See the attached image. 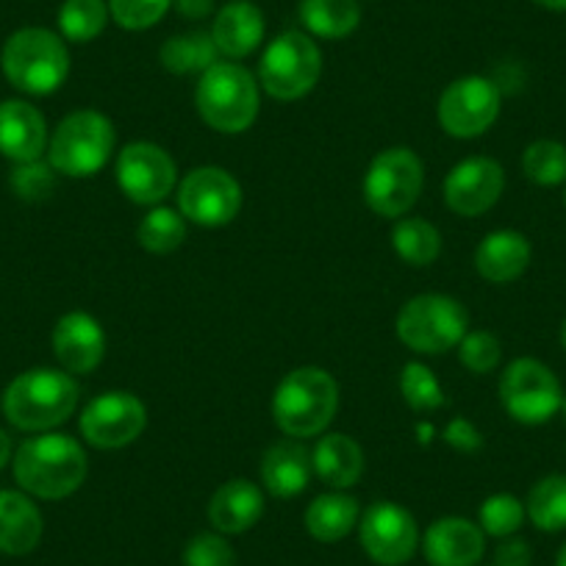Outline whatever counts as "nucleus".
Instances as JSON below:
<instances>
[{
	"instance_id": "5701e85b",
	"label": "nucleus",
	"mask_w": 566,
	"mask_h": 566,
	"mask_svg": "<svg viewBox=\"0 0 566 566\" xmlns=\"http://www.w3.org/2000/svg\"><path fill=\"white\" fill-rule=\"evenodd\" d=\"M531 255L533 248L525 233L503 228L489 233L475 248V270L489 283H511L525 275Z\"/></svg>"
},
{
	"instance_id": "393cba45",
	"label": "nucleus",
	"mask_w": 566,
	"mask_h": 566,
	"mask_svg": "<svg viewBox=\"0 0 566 566\" xmlns=\"http://www.w3.org/2000/svg\"><path fill=\"white\" fill-rule=\"evenodd\" d=\"M312 467L314 475L331 489L356 486L358 478L364 472V450L356 439L345 437V433H325L312 450Z\"/></svg>"
},
{
	"instance_id": "f03ea898",
	"label": "nucleus",
	"mask_w": 566,
	"mask_h": 566,
	"mask_svg": "<svg viewBox=\"0 0 566 566\" xmlns=\"http://www.w3.org/2000/svg\"><path fill=\"white\" fill-rule=\"evenodd\" d=\"M81 389L70 373L36 367L18 375L3 395L7 419L20 431L45 433L67 422L78 408Z\"/></svg>"
},
{
	"instance_id": "bb28decb",
	"label": "nucleus",
	"mask_w": 566,
	"mask_h": 566,
	"mask_svg": "<svg viewBox=\"0 0 566 566\" xmlns=\"http://www.w3.org/2000/svg\"><path fill=\"white\" fill-rule=\"evenodd\" d=\"M301 20L319 40H345L361 23L358 0H301Z\"/></svg>"
},
{
	"instance_id": "a19ab883",
	"label": "nucleus",
	"mask_w": 566,
	"mask_h": 566,
	"mask_svg": "<svg viewBox=\"0 0 566 566\" xmlns=\"http://www.w3.org/2000/svg\"><path fill=\"white\" fill-rule=\"evenodd\" d=\"M531 544L525 542V538H503L497 547V553H494V566H531Z\"/></svg>"
},
{
	"instance_id": "c85d7f7f",
	"label": "nucleus",
	"mask_w": 566,
	"mask_h": 566,
	"mask_svg": "<svg viewBox=\"0 0 566 566\" xmlns=\"http://www.w3.org/2000/svg\"><path fill=\"white\" fill-rule=\"evenodd\" d=\"M217 45L211 40V34L206 31H189V34L172 36L161 45V64L165 70L176 75H192L200 73L203 75L206 70L214 67L217 64Z\"/></svg>"
},
{
	"instance_id": "cd10ccee",
	"label": "nucleus",
	"mask_w": 566,
	"mask_h": 566,
	"mask_svg": "<svg viewBox=\"0 0 566 566\" xmlns=\"http://www.w3.org/2000/svg\"><path fill=\"white\" fill-rule=\"evenodd\" d=\"M391 248L406 264L428 266L442 253V233L437 226L419 217H400L391 228Z\"/></svg>"
},
{
	"instance_id": "b1692460",
	"label": "nucleus",
	"mask_w": 566,
	"mask_h": 566,
	"mask_svg": "<svg viewBox=\"0 0 566 566\" xmlns=\"http://www.w3.org/2000/svg\"><path fill=\"white\" fill-rule=\"evenodd\" d=\"M40 509L23 492H0V553L29 555L42 542Z\"/></svg>"
},
{
	"instance_id": "f704fd0d",
	"label": "nucleus",
	"mask_w": 566,
	"mask_h": 566,
	"mask_svg": "<svg viewBox=\"0 0 566 566\" xmlns=\"http://www.w3.org/2000/svg\"><path fill=\"white\" fill-rule=\"evenodd\" d=\"M400 391L402 400L413 408V411H437L444 406V391L437 375L424 364H406L400 375Z\"/></svg>"
},
{
	"instance_id": "58836bf2",
	"label": "nucleus",
	"mask_w": 566,
	"mask_h": 566,
	"mask_svg": "<svg viewBox=\"0 0 566 566\" xmlns=\"http://www.w3.org/2000/svg\"><path fill=\"white\" fill-rule=\"evenodd\" d=\"M51 161H29V165H18L12 172V189L18 198L23 200H45L56 187V176H53Z\"/></svg>"
},
{
	"instance_id": "e433bc0d",
	"label": "nucleus",
	"mask_w": 566,
	"mask_h": 566,
	"mask_svg": "<svg viewBox=\"0 0 566 566\" xmlns=\"http://www.w3.org/2000/svg\"><path fill=\"white\" fill-rule=\"evenodd\" d=\"M172 0H108V12L119 29L145 31L170 12Z\"/></svg>"
},
{
	"instance_id": "79ce46f5",
	"label": "nucleus",
	"mask_w": 566,
	"mask_h": 566,
	"mask_svg": "<svg viewBox=\"0 0 566 566\" xmlns=\"http://www.w3.org/2000/svg\"><path fill=\"white\" fill-rule=\"evenodd\" d=\"M178 14L187 20H203L214 12V0H172Z\"/></svg>"
},
{
	"instance_id": "ea45409f",
	"label": "nucleus",
	"mask_w": 566,
	"mask_h": 566,
	"mask_svg": "<svg viewBox=\"0 0 566 566\" xmlns=\"http://www.w3.org/2000/svg\"><path fill=\"white\" fill-rule=\"evenodd\" d=\"M444 442H448L450 448L461 450V453H475V450H481L483 437L478 433V428L470 422V419L459 417L448 424V431H444Z\"/></svg>"
},
{
	"instance_id": "de8ad7c7",
	"label": "nucleus",
	"mask_w": 566,
	"mask_h": 566,
	"mask_svg": "<svg viewBox=\"0 0 566 566\" xmlns=\"http://www.w3.org/2000/svg\"><path fill=\"white\" fill-rule=\"evenodd\" d=\"M560 411H564V417H566V395H564V406H560Z\"/></svg>"
},
{
	"instance_id": "09e8293b",
	"label": "nucleus",
	"mask_w": 566,
	"mask_h": 566,
	"mask_svg": "<svg viewBox=\"0 0 566 566\" xmlns=\"http://www.w3.org/2000/svg\"><path fill=\"white\" fill-rule=\"evenodd\" d=\"M564 206H566V192H564Z\"/></svg>"
},
{
	"instance_id": "f3484780",
	"label": "nucleus",
	"mask_w": 566,
	"mask_h": 566,
	"mask_svg": "<svg viewBox=\"0 0 566 566\" xmlns=\"http://www.w3.org/2000/svg\"><path fill=\"white\" fill-rule=\"evenodd\" d=\"M53 353L64 373L90 375L106 356V334L92 314L70 312L53 328Z\"/></svg>"
},
{
	"instance_id": "aec40b11",
	"label": "nucleus",
	"mask_w": 566,
	"mask_h": 566,
	"mask_svg": "<svg viewBox=\"0 0 566 566\" xmlns=\"http://www.w3.org/2000/svg\"><path fill=\"white\" fill-rule=\"evenodd\" d=\"M264 516V494L244 478L222 483L209 500V522L222 536L248 533Z\"/></svg>"
},
{
	"instance_id": "9b49d317",
	"label": "nucleus",
	"mask_w": 566,
	"mask_h": 566,
	"mask_svg": "<svg viewBox=\"0 0 566 566\" xmlns=\"http://www.w3.org/2000/svg\"><path fill=\"white\" fill-rule=\"evenodd\" d=\"M439 125L455 139H475L486 134L500 117V90L492 78L467 75L442 92L437 106Z\"/></svg>"
},
{
	"instance_id": "39448f33",
	"label": "nucleus",
	"mask_w": 566,
	"mask_h": 566,
	"mask_svg": "<svg viewBox=\"0 0 566 566\" xmlns=\"http://www.w3.org/2000/svg\"><path fill=\"white\" fill-rule=\"evenodd\" d=\"M195 103L209 128L242 134L259 117V81L242 64L217 62L200 75Z\"/></svg>"
},
{
	"instance_id": "423d86ee",
	"label": "nucleus",
	"mask_w": 566,
	"mask_h": 566,
	"mask_svg": "<svg viewBox=\"0 0 566 566\" xmlns=\"http://www.w3.org/2000/svg\"><path fill=\"white\" fill-rule=\"evenodd\" d=\"M114 142L112 119L95 108H81L56 125L48 142V161L67 178H90L112 159Z\"/></svg>"
},
{
	"instance_id": "ddd939ff",
	"label": "nucleus",
	"mask_w": 566,
	"mask_h": 566,
	"mask_svg": "<svg viewBox=\"0 0 566 566\" xmlns=\"http://www.w3.org/2000/svg\"><path fill=\"white\" fill-rule=\"evenodd\" d=\"M242 209V187L222 167H198L178 184V211L203 228H222Z\"/></svg>"
},
{
	"instance_id": "412c9836",
	"label": "nucleus",
	"mask_w": 566,
	"mask_h": 566,
	"mask_svg": "<svg viewBox=\"0 0 566 566\" xmlns=\"http://www.w3.org/2000/svg\"><path fill=\"white\" fill-rule=\"evenodd\" d=\"M261 486L277 500L297 497L312 481V453L295 439H281L261 459Z\"/></svg>"
},
{
	"instance_id": "0eeeda50",
	"label": "nucleus",
	"mask_w": 566,
	"mask_h": 566,
	"mask_svg": "<svg viewBox=\"0 0 566 566\" xmlns=\"http://www.w3.org/2000/svg\"><path fill=\"white\" fill-rule=\"evenodd\" d=\"M395 328L408 350L442 356L461 345L470 331V314L450 295H417L400 308Z\"/></svg>"
},
{
	"instance_id": "2eb2a0df",
	"label": "nucleus",
	"mask_w": 566,
	"mask_h": 566,
	"mask_svg": "<svg viewBox=\"0 0 566 566\" xmlns=\"http://www.w3.org/2000/svg\"><path fill=\"white\" fill-rule=\"evenodd\" d=\"M361 547L375 564L402 566L419 547V527L411 511L397 503H375L358 520Z\"/></svg>"
},
{
	"instance_id": "7ed1b4c3",
	"label": "nucleus",
	"mask_w": 566,
	"mask_h": 566,
	"mask_svg": "<svg viewBox=\"0 0 566 566\" xmlns=\"http://www.w3.org/2000/svg\"><path fill=\"white\" fill-rule=\"evenodd\" d=\"M339 386L319 367H297L277 384L272 397L275 424L292 439L319 437L336 417Z\"/></svg>"
},
{
	"instance_id": "4468645a",
	"label": "nucleus",
	"mask_w": 566,
	"mask_h": 566,
	"mask_svg": "<svg viewBox=\"0 0 566 566\" xmlns=\"http://www.w3.org/2000/svg\"><path fill=\"white\" fill-rule=\"evenodd\" d=\"M117 184L134 203L159 206L176 189L178 167L154 142H130L117 156Z\"/></svg>"
},
{
	"instance_id": "49530a36",
	"label": "nucleus",
	"mask_w": 566,
	"mask_h": 566,
	"mask_svg": "<svg viewBox=\"0 0 566 566\" xmlns=\"http://www.w3.org/2000/svg\"><path fill=\"white\" fill-rule=\"evenodd\" d=\"M560 345H564V350H566V319H564V325H560Z\"/></svg>"
},
{
	"instance_id": "7c9ffc66",
	"label": "nucleus",
	"mask_w": 566,
	"mask_h": 566,
	"mask_svg": "<svg viewBox=\"0 0 566 566\" xmlns=\"http://www.w3.org/2000/svg\"><path fill=\"white\" fill-rule=\"evenodd\" d=\"M136 239L148 253L167 255L181 248L184 239H187V220H184L181 211L154 206L148 214L142 217L139 228H136Z\"/></svg>"
},
{
	"instance_id": "dca6fc26",
	"label": "nucleus",
	"mask_w": 566,
	"mask_h": 566,
	"mask_svg": "<svg viewBox=\"0 0 566 566\" xmlns=\"http://www.w3.org/2000/svg\"><path fill=\"white\" fill-rule=\"evenodd\" d=\"M505 189V172L500 161L489 156H472L459 161L444 178V200L459 217H478L492 209Z\"/></svg>"
},
{
	"instance_id": "c03bdc74",
	"label": "nucleus",
	"mask_w": 566,
	"mask_h": 566,
	"mask_svg": "<svg viewBox=\"0 0 566 566\" xmlns=\"http://www.w3.org/2000/svg\"><path fill=\"white\" fill-rule=\"evenodd\" d=\"M536 7L549 9V12H566V0H533Z\"/></svg>"
},
{
	"instance_id": "a18cd8bd",
	"label": "nucleus",
	"mask_w": 566,
	"mask_h": 566,
	"mask_svg": "<svg viewBox=\"0 0 566 566\" xmlns=\"http://www.w3.org/2000/svg\"><path fill=\"white\" fill-rule=\"evenodd\" d=\"M555 566H566V542H564V547L558 549V558H555Z\"/></svg>"
},
{
	"instance_id": "a211bd4d",
	"label": "nucleus",
	"mask_w": 566,
	"mask_h": 566,
	"mask_svg": "<svg viewBox=\"0 0 566 566\" xmlns=\"http://www.w3.org/2000/svg\"><path fill=\"white\" fill-rule=\"evenodd\" d=\"M422 553L431 566H478L486 553V533L470 520L444 516L424 531Z\"/></svg>"
},
{
	"instance_id": "6e6552de",
	"label": "nucleus",
	"mask_w": 566,
	"mask_h": 566,
	"mask_svg": "<svg viewBox=\"0 0 566 566\" xmlns=\"http://www.w3.org/2000/svg\"><path fill=\"white\" fill-rule=\"evenodd\" d=\"M323 75V53L303 31H286L266 45L259 64V78L275 101H301Z\"/></svg>"
},
{
	"instance_id": "c9c22d12",
	"label": "nucleus",
	"mask_w": 566,
	"mask_h": 566,
	"mask_svg": "<svg viewBox=\"0 0 566 566\" xmlns=\"http://www.w3.org/2000/svg\"><path fill=\"white\" fill-rule=\"evenodd\" d=\"M459 358L472 375L494 373L503 358V345L492 331H467L459 345Z\"/></svg>"
},
{
	"instance_id": "20e7f679",
	"label": "nucleus",
	"mask_w": 566,
	"mask_h": 566,
	"mask_svg": "<svg viewBox=\"0 0 566 566\" xmlns=\"http://www.w3.org/2000/svg\"><path fill=\"white\" fill-rule=\"evenodd\" d=\"M3 73L25 95H51L67 81L70 53L59 34L48 29H20L3 45Z\"/></svg>"
},
{
	"instance_id": "72a5a7b5",
	"label": "nucleus",
	"mask_w": 566,
	"mask_h": 566,
	"mask_svg": "<svg viewBox=\"0 0 566 566\" xmlns=\"http://www.w3.org/2000/svg\"><path fill=\"white\" fill-rule=\"evenodd\" d=\"M525 503H522L520 497H514V494L505 492L492 494V497L483 500L481 509H478V525H481V531L486 533V536L494 538L514 536V533L525 525Z\"/></svg>"
},
{
	"instance_id": "9d476101",
	"label": "nucleus",
	"mask_w": 566,
	"mask_h": 566,
	"mask_svg": "<svg viewBox=\"0 0 566 566\" xmlns=\"http://www.w3.org/2000/svg\"><path fill=\"white\" fill-rule=\"evenodd\" d=\"M500 402L522 424H544L564 406V389L538 358H516L500 375Z\"/></svg>"
},
{
	"instance_id": "c756f323",
	"label": "nucleus",
	"mask_w": 566,
	"mask_h": 566,
	"mask_svg": "<svg viewBox=\"0 0 566 566\" xmlns=\"http://www.w3.org/2000/svg\"><path fill=\"white\" fill-rule=\"evenodd\" d=\"M525 511L538 531H566V475L542 478L527 494Z\"/></svg>"
},
{
	"instance_id": "2f4dec72",
	"label": "nucleus",
	"mask_w": 566,
	"mask_h": 566,
	"mask_svg": "<svg viewBox=\"0 0 566 566\" xmlns=\"http://www.w3.org/2000/svg\"><path fill=\"white\" fill-rule=\"evenodd\" d=\"M108 18L106 0H64L59 9V29L70 42H92L103 34Z\"/></svg>"
},
{
	"instance_id": "37998d69",
	"label": "nucleus",
	"mask_w": 566,
	"mask_h": 566,
	"mask_svg": "<svg viewBox=\"0 0 566 566\" xmlns=\"http://www.w3.org/2000/svg\"><path fill=\"white\" fill-rule=\"evenodd\" d=\"M9 459H12V439H9V433L0 428V470L9 464Z\"/></svg>"
},
{
	"instance_id": "f8f14e48",
	"label": "nucleus",
	"mask_w": 566,
	"mask_h": 566,
	"mask_svg": "<svg viewBox=\"0 0 566 566\" xmlns=\"http://www.w3.org/2000/svg\"><path fill=\"white\" fill-rule=\"evenodd\" d=\"M148 424V408L130 391H106L84 408L78 419L81 437L97 450H119L134 444Z\"/></svg>"
},
{
	"instance_id": "473e14b6",
	"label": "nucleus",
	"mask_w": 566,
	"mask_h": 566,
	"mask_svg": "<svg viewBox=\"0 0 566 566\" xmlns=\"http://www.w3.org/2000/svg\"><path fill=\"white\" fill-rule=\"evenodd\" d=\"M522 172L538 187H558L566 181V145L555 139L531 142L522 154Z\"/></svg>"
},
{
	"instance_id": "6ab92c4d",
	"label": "nucleus",
	"mask_w": 566,
	"mask_h": 566,
	"mask_svg": "<svg viewBox=\"0 0 566 566\" xmlns=\"http://www.w3.org/2000/svg\"><path fill=\"white\" fill-rule=\"evenodd\" d=\"M48 125L36 106L25 101L0 103V154L14 165L40 161L48 150Z\"/></svg>"
},
{
	"instance_id": "1a4fd4ad",
	"label": "nucleus",
	"mask_w": 566,
	"mask_h": 566,
	"mask_svg": "<svg viewBox=\"0 0 566 566\" xmlns=\"http://www.w3.org/2000/svg\"><path fill=\"white\" fill-rule=\"evenodd\" d=\"M424 167L411 148L380 150L364 176V203L386 220H400L422 195Z\"/></svg>"
},
{
	"instance_id": "4c0bfd02",
	"label": "nucleus",
	"mask_w": 566,
	"mask_h": 566,
	"mask_svg": "<svg viewBox=\"0 0 566 566\" xmlns=\"http://www.w3.org/2000/svg\"><path fill=\"white\" fill-rule=\"evenodd\" d=\"M184 566H237V553L222 533H198L184 549Z\"/></svg>"
},
{
	"instance_id": "4be33fe9",
	"label": "nucleus",
	"mask_w": 566,
	"mask_h": 566,
	"mask_svg": "<svg viewBox=\"0 0 566 566\" xmlns=\"http://www.w3.org/2000/svg\"><path fill=\"white\" fill-rule=\"evenodd\" d=\"M217 51L228 59H244L264 40V14L253 0H231L217 12L211 25Z\"/></svg>"
},
{
	"instance_id": "a878e982",
	"label": "nucleus",
	"mask_w": 566,
	"mask_h": 566,
	"mask_svg": "<svg viewBox=\"0 0 566 566\" xmlns=\"http://www.w3.org/2000/svg\"><path fill=\"white\" fill-rule=\"evenodd\" d=\"M358 520H361L358 500L334 489V492H325L312 500L303 522H306V531L312 533V538H317L323 544H334L350 536Z\"/></svg>"
},
{
	"instance_id": "f257e3e1",
	"label": "nucleus",
	"mask_w": 566,
	"mask_h": 566,
	"mask_svg": "<svg viewBox=\"0 0 566 566\" xmlns=\"http://www.w3.org/2000/svg\"><path fill=\"white\" fill-rule=\"evenodd\" d=\"M90 472L84 448L67 433H40L14 453V481L40 500H64L78 492Z\"/></svg>"
}]
</instances>
